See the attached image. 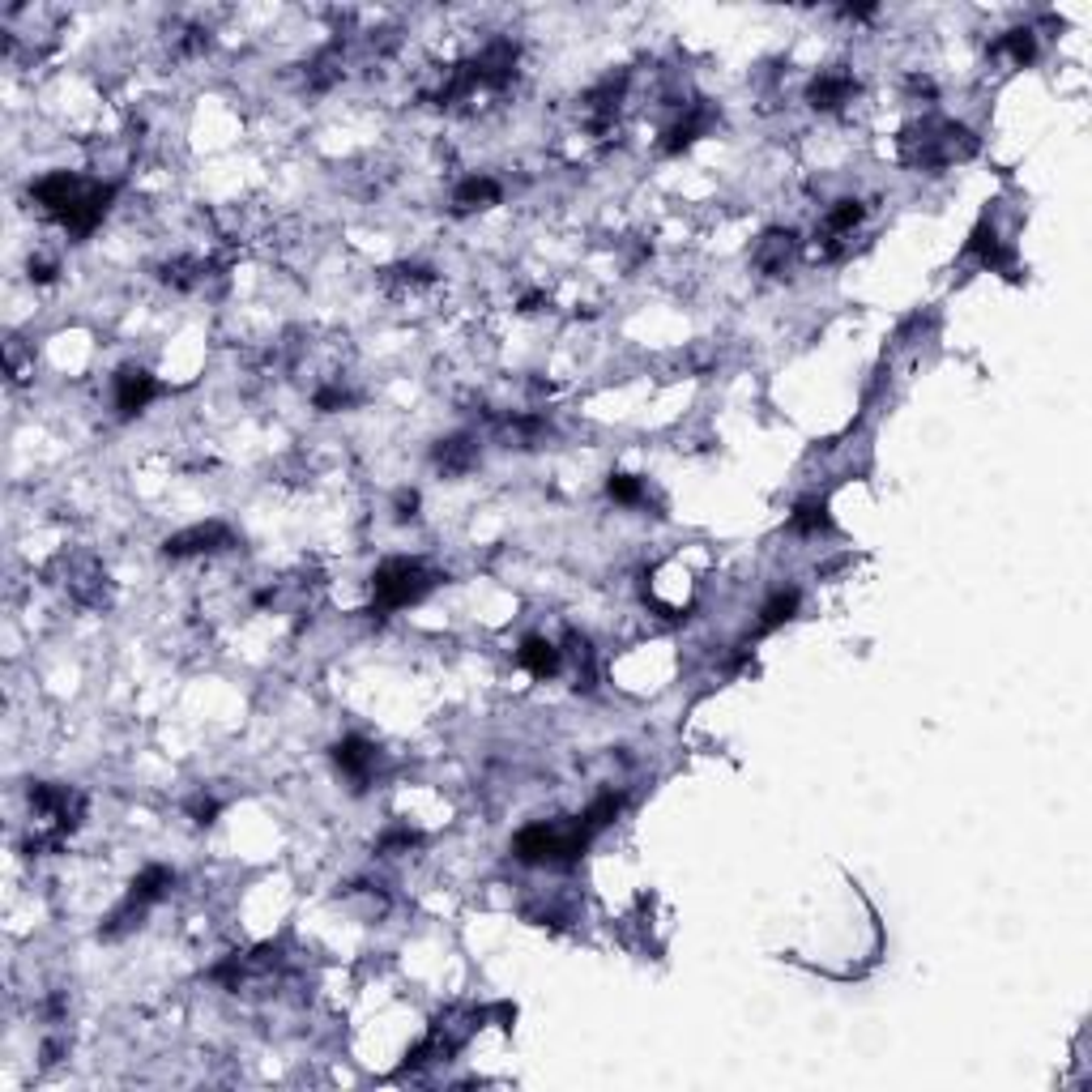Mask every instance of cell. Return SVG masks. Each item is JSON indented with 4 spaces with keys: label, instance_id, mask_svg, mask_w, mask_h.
<instances>
[{
    "label": "cell",
    "instance_id": "obj_15",
    "mask_svg": "<svg viewBox=\"0 0 1092 1092\" xmlns=\"http://www.w3.org/2000/svg\"><path fill=\"white\" fill-rule=\"evenodd\" d=\"M619 811H624V794H602V798L581 815V828L593 837V833H602V828H606L614 815H619Z\"/></svg>",
    "mask_w": 1092,
    "mask_h": 1092
},
{
    "label": "cell",
    "instance_id": "obj_16",
    "mask_svg": "<svg viewBox=\"0 0 1092 1092\" xmlns=\"http://www.w3.org/2000/svg\"><path fill=\"white\" fill-rule=\"evenodd\" d=\"M858 222H862V205L858 201H837L833 209H828V218H824V235H849Z\"/></svg>",
    "mask_w": 1092,
    "mask_h": 1092
},
{
    "label": "cell",
    "instance_id": "obj_9",
    "mask_svg": "<svg viewBox=\"0 0 1092 1092\" xmlns=\"http://www.w3.org/2000/svg\"><path fill=\"white\" fill-rule=\"evenodd\" d=\"M546 436H551V423L542 414H512L500 423V440L508 448H538Z\"/></svg>",
    "mask_w": 1092,
    "mask_h": 1092
},
{
    "label": "cell",
    "instance_id": "obj_19",
    "mask_svg": "<svg viewBox=\"0 0 1092 1092\" xmlns=\"http://www.w3.org/2000/svg\"><path fill=\"white\" fill-rule=\"evenodd\" d=\"M418 845V833H410V828H393V833L380 837V853H410Z\"/></svg>",
    "mask_w": 1092,
    "mask_h": 1092
},
{
    "label": "cell",
    "instance_id": "obj_2",
    "mask_svg": "<svg viewBox=\"0 0 1092 1092\" xmlns=\"http://www.w3.org/2000/svg\"><path fill=\"white\" fill-rule=\"evenodd\" d=\"M235 534L222 526V520H205V526H193V530H184V534H171L167 538V551L171 559H193V555H209V551H222V546H231Z\"/></svg>",
    "mask_w": 1092,
    "mask_h": 1092
},
{
    "label": "cell",
    "instance_id": "obj_20",
    "mask_svg": "<svg viewBox=\"0 0 1092 1092\" xmlns=\"http://www.w3.org/2000/svg\"><path fill=\"white\" fill-rule=\"evenodd\" d=\"M188 811H193L197 824H213V815H218V802H213V798H197Z\"/></svg>",
    "mask_w": 1092,
    "mask_h": 1092
},
{
    "label": "cell",
    "instance_id": "obj_17",
    "mask_svg": "<svg viewBox=\"0 0 1092 1092\" xmlns=\"http://www.w3.org/2000/svg\"><path fill=\"white\" fill-rule=\"evenodd\" d=\"M700 133H704V115H700V111H692V115H683V120H679V125L666 133V146H661V150H666V154H679V150H687V146H692V141H696Z\"/></svg>",
    "mask_w": 1092,
    "mask_h": 1092
},
{
    "label": "cell",
    "instance_id": "obj_11",
    "mask_svg": "<svg viewBox=\"0 0 1092 1092\" xmlns=\"http://www.w3.org/2000/svg\"><path fill=\"white\" fill-rule=\"evenodd\" d=\"M833 530V516H828V504L824 500H798L794 512H790V534L798 538H820Z\"/></svg>",
    "mask_w": 1092,
    "mask_h": 1092
},
{
    "label": "cell",
    "instance_id": "obj_1",
    "mask_svg": "<svg viewBox=\"0 0 1092 1092\" xmlns=\"http://www.w3.org/2000/svg\"><path fill=\"white\" fill-rule=\"evenodd\" d=\"M436 585V573H427L418 559H385L371 577V606L376 610H401L418 602L427 589Z\"/></svg>",
    "mask_w": 1092,
    "mask_h": 1092
},
{
    "label": "cell",
    "instance_id": "obj_8",
    "mask_svg": "<svg viewBox=\"0 0 1092 1092\" xmlns=\"http://www.w3.org/2000/svg\"><path fill=\"white\" fill-rule=\"evenodd\" d=\"M516 661H520V666H526L534 679H551V675H559V666H563V649H555L551 640H542V636H530L526 645L516 649Z\"/></svg>",
    "mask_w": 1092,
    "mask_h": 1092
},
{
    "label": "cell",
    "instance_id": "obj_13",
    "mask_svg": "<svg viewBox=\"0 0 1092 1092\" xmlns=\"http://www.w3.org/2000/svg\"><path fill=\"white\" fill-rule=\"evenodd\" d=\"M794 610H798V589H777L764 602V610H759V632H773L786 619H794Z\"/></svg>",
    "mask_w": 1092,
    "mask_h": 1092
},
{
    "label": "cell",
    "instance_id": "obj_4",
    "mask_svg": "<svg viewBox=\"0 0 1092 1092\" xmlns=\"http://www.w3.org/2000/svg\"><path fill=\"white\" fill-rule=\"evenodd\" d=\"M794 252H798V235L794 231H768L764 240L755 244V265L764 269V274H773V278H781V274L790 269Z\"/></svg>",
    "mask_w": 1092,
    "mask_h": 1092
},
{
    "label": "cell",
    "instance_id": "obj_18",
    "mask_svg": "<svg viewBox=\"0 0 1092 1092\" xmlns=\"http://www.w3.org/2000/svg\"><path fill=\"white\" fill-rule=\"evenodd\" d=\"M606 491H610L614 504H640L645 500V483L632 479V474H614V479L606 483Z\"/></svg>",
    "mask_w": 1092,
    "mask_h": 1092
},
{
    "label": "cell",
    "instance_id": "obj_6",
    "mask_svg": "<svg viewBox=\"0 0 1092 1092\" xmlns=\"http://www.w3.org/2000/svg\"><path fill=\"white\" fill-rule=\"evenodd\" d=\"M334 764L350 777V781H367L371 768H376V747L367 739H359V734H350V739H342L334 747Z\"/></svg>",
    "mask_w": 1092,
    "mask_h": 1092
},
{
    "label": "cell",
    "instance_id": "obj_14",
    "mask_svg": "<svg viewBox=\"0 0 1092 1092\" xmlns=\"http://www.w3.org/2000/svg\"><path fill=\"white\" fill-rule=\"evenodd\" d=\"M990 52H1007L1015 64H1029V60L1037 56V39H1033L1029 27H1020V31H1007L1003 39H994Z\"/></svg>",
    "mask_w": 1092,
    "mask_h": 1092
},
{
    "label": "cell",
    "instance_id": "obj_10",
    "mask_svg": "<svg viewBox=\"0 0 1092 1092\" xmlns=\"http://www.w3.org/2000/svg\"><path fill=\"white\" fill-rule=\"evenodd\" d=\"M504 197V188L495 184L491 176H469L457 184V193H453V205L457 213H474V209H487V205H500Z\"/></svg>",
    "mask_w": 1092,
    "mask_h": 1092
},
{
    "label": "cell",
    "instance_id": "obj_3",
    "mask_svg": "<svg viewBox=\"0 0 1092 1092\" xmlns=\"http://www.w3.org/2000/svg\"><path fill=\"white\" fill-rule=\"evenodd\" d=\"M158 385H154V376L150 371H141V367H125L120 376H115V410H120L125 418L141 414L154 401Z\"/></svg>",
    "mask_w": 1092,
    "mask_h": 1092
},
{
    "label": "cell",
    "instance_id": "obj_7",
    "mask_svg": "<svg viewBox=\"0 0 1092 1092\" xmlns=\"http://www.w3.org/2000/svg\"><path fill=\"white\" fill-rule=\"evenodd\" d=\"M853 90H858V82H853L849 73H820L811 86H806V103L820 107V111H833V107L853 99Z\"/></svg>",
    "mask_w": 1092,
    "mask_h": 1092
},
{
    "label": "cell",
    "instance_id": "obj_22",
    "mask_svg": "<svg viewBox=\"0 0 1092 1092\" xmlns=\"http://www.w3.org/2000/svg\"><path fill=\"white\" fill-rule=\"evenodd\" d=\"M31 278L35 282H52L56 278V265H52V260H31Z\"/></svg>",
    "mask_w": 1092,
    "mask_h": 1092
},
{
    "label": "cell",
    "instance_id": "obj_12",
    "mask_svg": "<svg viewBox=\"0 0 1092 1092\" xmlns=\"http://www.w3.org/2000/svg\"><path fill=\"white\" fill-rule=\"evenodd\" d=\"M171 880L176 875L167 871V866H146L133 880V888H129V900H137V905H154V900H162L167 896V888H171Z\"/></svg>",
    "mask_w": 1092,
    "mask_h": 1092
},
{
    "label": "cell",
    "instance_id": "obj_21",
    "mask_svg": "<svg viewBox=\"0 0 1092 1092\" xmlns=\"http://www.w3.org/2000/svg\"><path fill=\"white\" fill-rule=\"evenodd\" d=\"M414 508H418V495H414V491H401V495H397V516L406 520V516H414Z\"/></svg>",
    "mask_w": 1092,
    "mask_h": 1092
},
{
    "label": "cell",
    "instance_id": "obj_5",
    "mask_svg": "<svg viewBox=\"0 0 1092 1092\" xmlns=\"http://www.w3.org/2000/svg\"><path fill=\"white\" fill-rule=\"evenodd\" d=\"M432 461L448 474V479H457V474H469L479 465V444H474V436H448L432 448Z\"/></svg>",
    "mask_w": 1092,
    "mask_h": 1092
}]
</instances>
